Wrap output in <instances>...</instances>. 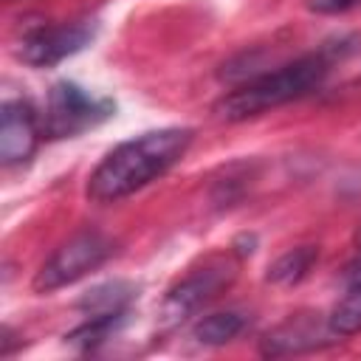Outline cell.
I'll return each instance as SVG.
<instances>
[{"instance_id": "cell-1", "label": "cell", "mask_w": 361, "mask_h": 361, "mask_svg": "<svg viewBox=\"0 0 361 361\" xmlns=\"http://www.w3.org/2000/svg\"><path fill=\"white\" fill-rule=\"evenodd\" d=\"M195 133L189 127H161L133 135L113 147L87 178V197L96 203H116L158 180L189 149Z\"/></svg>"}, {"instance_id": "cell-2", "label": "cell", "mask_w": 361, "mask_h": 361, "mask_svg": "<svg viewBox=\"0 0 361 361\" xmlns=\"http://www.w3.org/2000/svg\"><path fill=\"white\" fill-rule=\"evenodd\" d=\"M330 68H333V59L324 51L305 54L293 62H285L274 71H265V73L243 82L240 87L228 90L214 104V113L223 121L254 118L259 113H268L274 107H282L288 102H296V99L313 93L316 87H322Z\"/></svg>"}, {"instance_id": "cell-3", "label": "cell", "mask_w": 361, "mask_h": 361, "mask_svg": "<svg viewBox=\"0 0 361 361\" xmlns=\"http://www.w3.org/2000/svg\"><path fill=\"white\" fill-rule=\"evenodd\" d=\"M113 254V240L104 237L102 231H82L76 237H71L68 243H62L37 271L34 276V290L37 293H51L59 290L76 279H82L85 274L96 271L99 265H104Z\"/></svg>"}, {"instance_id": "cell-4", "label": "cell", "mask_w": 361, "mask_h": 361, "mask_svg": "<svg viewBox=\"0 0 361 361\" xmlns=\"http://www.w3.org/2000/svg\"><path fill=\"white\" fill-rule=\"evenodd\" d=\"M113 113H116V104L110 99L87 93L76 82H56L48 93L45 130L54 138H71L107 121Z\"/></svg>"}, {"instance_id": "cell-5", "label": "cell", "mask_w": 361, "mask_h": 361, "mask_svg": "<svg viewBox=\"0 0 361 361\" xmlns=\"http://www.w3.org/2000/svg\"><path fill=\"white\" fill-rule=\"evenodd\" d=\"M237 274V265L226 257L217 259H206L200 268H195L192 274H186L164 299L161 305V316L166 322H180L192 313H197L203 305H209L214 296H220L231 279Z\"/></svg>"}, {"instance_id": "cell-6", "label": "cell", "mask_w": 361, "mask_h": 361, "mask_svg": "<svg viewBox=\"0 0 361 361\" xmlns=\"http://www.w3.org/2000/svg\"><path fill=\"white\" fill-rule=\"evenodd\" d=\"M93 39L90 23H62V25H42L17 42V56L31 68H51L62 59L79 54Z\"/></svg>"}, {"instance_id": "cell-7", "label": "cell", "mask_w": 361, "mask_h": 361, "mask_svg": "<svg viewBox=\"0 0 361 361\" xmlns=\"http://www.w3.org/2000/svg\"><path fill=\"white\" fill-rule=\"evenodd\" d=\"M333 341H338V336L333 333L327 319L293 316L259 338V353L262 355H296L307 350H322Z\"/></svg>"}, {"instance_id": "cell-8", "label": "cell", "mask_w": 361, "mask_h": 361, "mask_svg": "<svg viewBox=\"0 0 361 361\" xmlns=\"http://www.w3.org/2000/svg\"><path fill=\"white\" fill-rule=\"evenodd\" d=\"M37 138H39V127H37V113L31 110V104L20 102V99L3 102V113H0V161L6 166L28 161L34 155V149H37Z\"/></svg>"}, {"instance_id": "cell-9", "label": "cell", "mask_w": 361, "mask_h": 361, "mask_svg": "<svg viewBox=\"0 0 361 361\" xmlns=\"http://www.w3.org/2000/svg\"><path fill=\"white\" fill-rule=\"evenodd\" d=\"M133 296H135V288L130 282L116 279V282L90 288L79 299V307L87 316H118V313H127V305L133 302Z\"/></svg>"}, {"instance_id": "cell-10", "label": "cell", "mask_w": 361, "mask_h": 361, "mask_svg": "<svg viewBox=\"0 0 361 361\" xmlns=\"http://www.w3.org/2000/svg\"><path fill=\"white\" fill-rule=\"evenodd\" d=\"M245 322H248V319H245L240 310H217V313L203 316V319L195 324L192 336H195L200 344L217 347V344H226V341L237 338V336L243 333Z\"/></svg>"}, {"instance_id": "cell-11", "label": "cell", "mask_w": 361, "mask_h": 361, "mask_svg": "<svg viewBox=\"0 0 361 361\" xmlns=\"http://www.w3.org/2000/svg\"><path fill=\"white\" fill-rule=\"evenodd\" d=\"M319 259V248L316 245H299L285 251L282 257H276L268 268V282L274 285H293L299 279L307 276V271L316 265Z\"/></svg>"}, {"instance_id": "cell-12", "label": "cell", "mask_w": 361, "mask_h": 361, "mask_svg": "<svg viewBox=\"0 0 361 361\" xmlns=\"http://www.w3.org/2000/svg\"><path fill=\"white\" fill-rule=\"evenodd\" d=\"M327 322H330L336 336L361 333V290H347V296L333 307Z\"/></svg>"}, {"instance_id": "cell-13", "label": "cell", "mask_w": 361, "mask_h": 361, "mask_svg": "<svg viewBox=\"0 0 361 361\" xmlns=\"http://www.w3.org/2000/svg\"><path fill=\"white\" fill-rule=\"evenodd\" d=\"M361 0H307V8L316 14H341L355 8Z\"/></svg>"}, {"instance_id": "cell-14", "label": "cell", "mask_w": 361, "mask_h": 361, "mask_svg": "<svg viewBox=\"0 0 361 361\" xmlns=\"http://www.w3.org/2000/svg\"><path fill=\"white\" fill-rule=\"evenodd\" d=\"M341 279H344V288L347 290H361V254L344 268V276Z\"/></svg>"}]
</instances>
